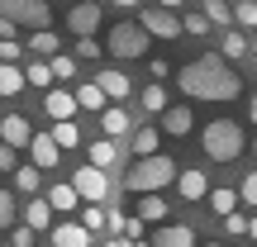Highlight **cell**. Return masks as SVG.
Segmentation results:
<instances>
[{
	"label": "cell",
	"instance_id": "cell-1",
	"mask_svg": "<svg viewBox=\"0 0 257 247\" xmlns=\"http://www.w3.org/2000/svg\"><path fill=\"white\" fill-rule=\"evenodd\" d=\"M176 86H181L186 100H210V105L238 100L243 95V81H238V72L224 62V53H205V57H195V62H186L181 72H176Z\"/></svg>",
	"mask_w": 257,
	"mask_h": 247
},
{
	"label": "cell",
	"instance_id": "cell-2",
	"mask_svg": "<svg viewBox=\"0 0 257 247\" xmlns=\"http://www.w3.org/2000/svg\"><path fill=\"white\" fill-rule=\"evenodd\" d=\"M176 162L167 152H157V157H143V162H134L128 166V176H124V185L134 195H162L167 185H176Z\"/></svg>",
	"mask_w": 257,
	"mask_h": 247
},
{
	"label": "cell",
	"instance_id": "cell-3",
	"mask_svg": "<svg viewBox=\"0 0 257 247\" xmlns=\"http://www.w3.org/2000/svg\"><path fill=\"white\" fill-rule=\"evenodd\" d=\"M200 147L210 162H233V157L248 147V133H243L238 119H210L200 128Z\"/></svg>",
	"mask_w": 257,
	"mask_h": 247
},
{
	"label": "cell",
	"instance_id": "cell-4",
	"mask_svg": "<svg viewBox=\"0 0 257 247\" xmlns=\"http://www.w3.org/2000/svg\"><path fill=\"white\" fill-rule=\"evenodd\" d=\"M105 53L119 57V62H138V57H148V34L138 24H114L110 38H105Z\"/></svg>",
	"mask_w": 257,
	"mask_h": 247
},
{
	"label": "cell",
	"instance_id": "cell-5",
	"mask_svg": "<svg viewBox=\"0 0 257 247\" xmlns=\"http://www.w3.org/2000/svg\"><path fill=\"white\" fill-rule=\"evenodd\" d=\"M72 190L81 195L86 204H105L114 185H110V176H105L100 166H91V162H86V166H76V171H72Z\"/></svg>",
	"mask_w": 257,
	"mask_h": 247
},
{
	"label": "cell",
	"instance_id": "cell-6",
	"mask_svg": "<svg viewBox=\"0 0 257 247\" xmlns=\"http://www.w3.org/2000/svg\"><path fill=\"white\" fill-rule=\"evenodd\" d=\"M138 29H143L148 38H181V34H186L181 15H176V10H162V5L138 10Z\"/></svg>",
	"mask_w": 257,
	"mask_h": 247
},
{
	"label": "cell",
	"instance_id": "cell-7",
	"mask_svg": "<svg viewBox=\"0 0 257 247\" xmlns=\"http://www.w3.org/2000/svg\"><path fill=\"white\" fill-rule=\"evenodd\" d=\"M0 19H10V24H34L48 29V0H0Z\"/></svg>",
	"mask_w": 257,
	"mask_h": 247
},
{
	"label": "cell",
	"instance_id": "cell-8",
	"mask_svg": "<svg viewBox=\"0 0 257 247\" xmlns=\"http://www.w3.org/2000/svg\"><path fill=\"white\" fill-rule=\"evenodd\" d=\"M67 29H72L76 38H91L95 29H100V5H95V0H76L72 15H67Z\"/></svg>",
	"mask_w": 257,
	"mask_h": 247
},
{
	"label": "cell",
	"instance_id": "cell-9",
	"mask_svg": "<svg viewBox=\"0 0 257 247\" xmlns=\"http://www.w3.org/2000/svg\"><path fill=\"white\" fill-rule=\"evenodd\" d=\"M43 110L53 114V124H72L81 105H76V95H72V91H62V86H53V91L43 95Z\"/></svg>",
	"mask_w": 257,
	"mask_h": 247
},
{
	"label": "cell",
	"instance_id": "cell-10",
	"mask_svg": "<svg viewBox=\"0 0 257 247\" xmlns=\"http://www.w3.org/2000/svg\"><path fill=\"white\" fill-rule=\"evenodd\" d=\"M0 143L15 147V152L29 147V143H34V124H29L24 114H5V119H0Z\"/></svg>",
	"mask_w": 257,
	"mask_h": 247
},
{
	"label": "cell",
	"instance_id": "cell-11",
	"mask_svg": "<svg viewBox=\"0 0 257 247\" xmlns=\"http://www.w3.org/2000/svg\"><path fill=\"white\" fill-rule=\"evenodd\" d=\"M29 162H34L38 171H53V166L62 162V147H57L48 133H34V143H29Z\"/></svg>",
	"mask_w": 257,
	"mask_h": 247
},
{
	"label": "cell",
	"instance_id": "cell-12",
	"mask_svg": "<svg viewBox=\"0 0 257 247\" xmlns=\"http://www.w3.org/2000/svg\"><path fill=\"white\" fill-rule=\"evenodd\" d=\"M195 128V110L191 105H167V114H162V133L167 138H186Z\"/></svg>",
	"mask_w": 257,
	"mask_h": 247
},
{
	"label": "cell",
	"instance_id": "cell-13",
	"mask_svg": "<svg viewBox=\"0 0 257 247\" xmlns=\"http://www.w3.org/2000/svg\"><path fill=\"white\" fill-rule=\"evenodd\" d=\"M95 86L105 91V100H128V95H134V86H128V76L119 67H105V72L95 76Z\"/></svg>",
	"mask_w": 257,
	"mask_h": 247
},
{
	"label": "cell",
	"instance_id": "cell-14",
	"mask_svg": "<svg viewBox=\"0 0 257 247\" xmlns=\"http://www.w3.org/2000/svg\"><path fill=\"white\" fill-rule=\"evenodd\" d=\"M148 247H195V228H186V223H162Z\"/></svg>",
	"mask_w": 257,
	"mask_h": 247
},
{
	"label": "cell",
	"instance_id": "cell-15",
	"mask_svg": "<svg viewBox=\"0 0 257 247\" xmlns=\"http://www.w3.org/2000/svg\"><path fill=\"white\" fill-rule=\"evenodd\" d=\"M24 228H34V233L53 228V204H48V195H34V200L24 204Z\"/></svg>",
	"mask_w": 257,
	"mask_h": 247
},
{
	"label": "cell",
	"instance_id": "cell-16",
	"mask_svg": "<svg viewBox=\"0 0 257 247\" xmlns=\"http://www.w3.org/2000/svg\"><path fill=\"white\" fill-rule=\"evenodd\" d=\"M128 128H134V119H128V110H124V105H110V110L100 114V133L110 138V143H114V138H124Z\"/></svg>",
	"mask_w": 257,
	"mask_h": 247
},
{
	"label": "cell",
	"instance_id": "cell-17",
	"mask_svg": "<svg viewBox=\"0 0 257 247\" xmlns=\"http://www.w3.org/2000/svg\"><path fill=\"white\" fill-rule=\"evenodd\" d=\"M176 190H181V200H205V195H210V181H205V171H195V166H191V171H181V176H176Z\"/></svg>",
	"mask_w": 257,
	"mask_h": 247
},
{
	"label": "cell",
	"instance_id": "cell-18",
	"mask_svg": "<svg viewBox=\"0 0 257 247\" xmlns=\"http://www.w3.org/2000/svg\"><path fill=\"white\" fill-rule=\"evenodd\" d=\"M86 162L100 166V171H110V166L119 162V143H110V138H95V143L86 147Z\"/></svg>",
	"mask_w": 257,
	"mask_h": 247
},
{
	"label": "cell",
	"instance_id": "cell-19",
	"mask_svg": "<svg viewBox=\"0 0 257 247\" xmlns=\"http://www.w3.org/2000/svg\"><path fill=\"white\" fill-rule=\"evenodd\" d=\"M48 204H53V214H72V209H81V195L72 190V181H62L48 190Z\"/></svg>",
	"mask_w": 257,
	"mask_h": 247
},
{
	"label": "cell",
	"instance_id": "cell-20",
	"mask_svg": "<svg viewBox=\"0 0 257 247\" xmlns=\"http://www.w3.org/2000/svg\"><path fill=\"white\" fill-rule=\"evenodd\" d=\"M53 247H91V233L81 223H57L53 228Z\"/></svg>",
	"mask_w": 257,
	"mask_h": 247
},
{
	"label": "cell",
	"instance_id": "cell-21",
	"mask_svg": "<svg viewBox=\"0 0 257 247\" xmlns=\"http://www.w3.org/2000/svg\"><path fill=\"white\" fill-rule=\"evenodd\" d=\"M29 53H34V57H48V62H53V57L62 53V38H57L53 29H38V34L29 38Z\"/></svg>",
	"mask_w": 257,
	"mask_h": 247
},
{
	"label": "cell",
	"instance_id": "cell-22",
	"mask_svg": "<svg viewBox=\"0 0 257 247\" xmlns=\"http://www.w3.org/2000/svg\"><path fill=\"white\" fill-rule=\"evenodd\" d=\"M167 214H172V209H167L162 195H138V219H143V223H162Z\"/></svg>",
	"mask_w": 257,
	"mask_h": 247
},
{
	"label": "cell",
	"instance_id": "cell-23",
	"mask_svg": "<svg viewBox=\"0 0 257 247\" xmlns=\"http://www.w3.org/2000/svg\"><path fill=\"white\" fill-rule=\"evenodd\" d=\"M72 95H76V105H81V110H95V114H105V110H110V100H105V91H100L95 81H91V86H76Z\"/></svg>",
	"mask_w": 257,
	"mask_h": 247
},
{
	"label": "cell",
	"instance_id": "cell-24",
	"mask_svg": "<svg viewBox=\"0 0 257 247\" xmlns=\"http://www.w3.org/2000/svg\"><path fill=\"white\" fill-rule=\"evenodd\" d=\"M24 86H38V91H53V67L43 62V57H38V62H24Z\"/></svg>",
	"mask_w": 257,
	"mask_h": 247
},
{
	"label": "cell",
	"instance_id": "cell-25",
	"mask_svg": "<svg viewBox=\"0 0 257 247\" xmlns=\"http://www.w3.org/2000/svg\"><path fill=\"white\" fill-rule=\"evenodd\" d=\"M15 185H19L24 195H43V171H38L34 162H24V166L15 171Z\"/></svg>",
	"mask_w": 257,
	"mask_h": 247
},
{
	"label": "cell",
	"instance_id": "cell-26",
	"mask_svg": "<svg viewBox=\"0 0 257 247\" xmlns=\"http://www.w3.org/2000/svg\"><path fill=\"white\" fill-rule=\"evenodd\" d=\"M19 91H24V67H5V62H0V95L15 100Z\"/></svg>",
	"mask_w": 257,
	"mask_h": 247
},
{
	"label": "cell",
	"instance_id": "cell-27",
	"mask_svg": "<svg viewBox=\"0 0 257 247\" xmlns=\"http://www.w3.org/2000/svg\"><path fill=\"white\" fill-rule=\"evenodd\" d=\"M81 228H86V233L110 228V209H105V204H81Z\"/></svg>",
	"mask_w": 257,
	"mask_h": 247
},
{
	"label": "cell",
	"instance_id": "cell-28",
	"mask_svg": "<svg viewBox=\"0 0 257 247\" xmlns=\"http://www.w3.org/2000/svg\"><path fill=\"white\" fill-rule=\"evenodd\" d=\"M210 209L219 214V219H229V214L238 209V190H229V185H219V190H210Z\"/></svg>",
	"mask_w": 257,
	"mask_h": 247
},
{
	"label": "cell",
	"instance_id": "cell-29",
	"mask_svg": "<svg viewBox=\"0 0 257 247\" xmlns=\"http://www.w3.org/2000/svg\"><path fill=\"white\" fill-rule=\"evenodd\" d=\"M138 100H143V110H148V114H157V119L167 114V91H162V81H153L143 95H138Z\"/></svg>",
	"mask_w": 257,
	"mask_h": 247
},
{
	"label": "cell",
	"instance_id": "cell-30",
	"mask_svg": "<svg viewBox=\"0 0 257 247\" xmlns=\"http://www.w3.org/2000/svg\"><path fill=\"white\" fill-rule=\"evenodd\" d=\"M134 152H138V162H143V157H157V128L153 124L134 128Z\"/></svg>",
	"mask_w": 257,
	"mask_h": 247
},
{
	"label": "cell",
	"instance_id": "cell-31",
	"mask_svg": "<svg viewBox=\"0 0 257 247\" xmlns=\"http://www.w3.org/2000/svg\"><path fill=\"white\" fill-rule=\"evenodd\" d=\"M200 15L210 19V24H233V5H229V0H205Z\"/></svg>",
	"mask_w": 257,
	"mask_h": 247
},
{
	"label": "cell",
	"instance_id": "cell-32",
	"mask_svg": "<svg viewBox=\"0 0 257 247\" xmlns=\"http://www.w3.org/2000/svg\"><path fill=\"white\" fill-rule=\"evenodd\" d=\"M252 53V38H243L238 29H229L224 34V57H248Z\"/></svg>",
	"mask_w": 257,
	"mask_h": 247
},
{
	"label": "cell",
	"instance_id": "cell-33",
	"mask_svg": "<svg viewBox=\"0 0 257 247\" xmlns=\"http://www.w3.org/2000/svg\"><path fill=\"white\" fill-rule=\"evenodd\" d=\"M48 138H53L57 147H81V128H76V124H53Z\"/></svg>",
	"mask_w": 257,
	"mask_h": 247
},
{
	"label": "cell",
	"instance_id": "cell-34",
	"mask_svg": "<svg viewBox=\"0 0 257 247\" xmlns=\"http://www.w3.org/2000/svg\"><path fill=\"white\" fill-rule=\"evenodd\" d=\"M233 24H243V29L257 34V0H238V5H233Z\"/></svg>",
	"mask_w": 257,
	"mask_h": 247
},
{
	"label": "cell",
	"instance_id": "cell-35",
	"mask_svg": "<svg viewBox=\"0 0 257 247\" xmlns=\"http://www.w3.org/2000/svg\"><path fill=\"white\" fill-rule=\"evenodd\" d=\"M48 67H53V81H72L76 76V57H67V53H57Z\"/></svg>",
	"mask_w": 257,
	"mask_h": 247
},
{
	"label": "cell",
	"instance_id": "cell-36",
	"mask_svg": "<svg viewBox=\"0 0 257 247\" xmlns=\"http://www.w3.org/2000/svg\"><path fill=\"white\" fill-rule=\"evenodd\" d=\"M15 219H19L15 195H10V190H0V228H15Z\"/></svg>",
	"mask_w": 257,
	"mask_h": 247
},
{
	"label": "cell",
	"instance_id": "cell-37",
	"mask_svg": "<svg viewBox=\"0 0 257 247\" xmlns=\"http://www.w3.org/2000/svg\"><path fill=\"white\" fill-rule=\"evenodd\" d=\"M105 48L95 43V38H76V62H100Z\"/></svg>",
	"mask_w": 257,
	"mask_h": 247
},
{
	"label": "cell",
	"instance_id": "cell-38",
	"mask_svg": "<svg viewBox=\"0 0 257 247\" xmlns=\"http://www.w3.org/2000/svg\"><path fill=\"white\" fill-rule=\"evenodd\" d=\"M34 242H38L34 228H24V223H15V228H10V247H34Z\"/></svg>",
	"mask_w": 257,
	"mask_h": 247
},
{
	"label": "cell",
	"instance_id": "cell-39",
	"mask_svg": "<svg viewBox=\"0 0 257 247\" xmlns=\"http://www.w3.org/2000/svg\"><path fill=\"white\" fill-rule=\"evenodd\" d=\"M238 200L257 209V171H248V176H243V185H238Z\"/></svg>",
	"mask_w": 257,
	"mask_h": 247
},
{
	"label": "cell",
	"instance_id": "cell-40",
	"mask_svg": "<svg viewBox=\"0 0 257 247\" xmlns=\"http://www.w3.org/2000/svg\"><path fill=\"white\" fill-rule=\"evenodd\" d=\"M224 233L229 238H248V214H229L224 219Z\"/></svg>",
	"mask_w": 257,
	"mask_h": 247
},
{
	"label": "cell",
	"instance_id": "cell-41",
	"mask_svg": "<svg viewBox=\"0 0 257 247\" xmlns=\"http://www.w3.org/2000/svg\"><path fill=\"white\" fill-rule=\"evenodd\" d=\"M181 24H186V34H195V38H200V34H210V19H205L200 10H195V15H186Z\"/></svg>",
	"mask_w": 257,
	"mask_h": 247
},
{
	"label": "cell",
	"instance_id": "cell-42",
	"mask_svg": "<svg viewBox=\"0 0 257 247\" xmlns=\"http://www.w3.org/2000/svg\"><path fill=\"white\" fill-rule=\"evenodd\" d=\"M0 171H10V176L19 171V152H15V147H5V143H0Z\"/></svg>",
	"mask_w": 257,
	"mask_h": 247
},
{
	"label": "cell",
	"instance_id": "cell-43",
	"mask_svg": "<svg viewBox=\"0 0 257 247\" xmlns=\"http://www.w3.org/2000/svg\"><path fill=\"white\" fill-rule=\"evenodd\" d=\"M19 57H24V48H19V43H0V62H5V67H15Z\"/></svg>",
	"mask_w": 257,
	"mask_h": 247
},
{
	"label": "cell",
	"instance_id": "cell-44",
	"mask_svg": "<svg viewBox=\"0 0 257 247\" xmlns=\"http://www.w3.org/2000/svg\"><path fill=\"white\" fill-rule=\"evenodd\" d=\"M124 238H128V242L143 238V219H138V214H134V219H124Z\"/></svg>",
	"mask_w": 257,
	"mask_h": 247
},
{
	"label": "cell",
	"instance_id": "cell-45",
	"mask_svg": "<svg viewBox=\"0 0 257 247\" xmlns=\"http://www.w3.org/2000/svg\"><path fill=\"white\" fill-rule=\"evenodd\" d=\"M15 29H19V24H10V19H0V43H15Z\"/></svg>",
	"mask_w": 257,
	"mask_h": 247
},
{
	"label": "cell",
	"instance_id": "cell-46",
	"mask_svg": "<svg viewBox=\"0 0 257 247\" xmlns=\"http://www.w3.org/2000/svg\"><path fill=\"white\" fill-rule=\"evenodd\" d=\"M248 119H252V124H257V91H252V95H248Z\"/></svg>",
	"mask_w": 257,
	"mask_h": 247
},
{
	"label": "cell",
	"instance_id": "cell-47",
	"mask_svg": "<svg viewBox=\"0 0 257 247\" xmlns=\"http://www.w3.org/2000/svg\"><path fill=\"white\" fill-rule=\"evenodd\" d=\"M143 0H114V10H138Z\"/></svg>",
	"mask_w": 257,
	"mask_h": 247
},
{
	"label": "cell",
	"instance_id": "cell-48",
	"mask_svg": "<svg viewBox=\"0 0 257 247\" xmlns=\"http://www.w3.org/2000/svg\"><path fill=\"white\" fill-rule=\"evenodd\" d=\"M248 242L257 247V219H248Z\"/></svg>",
	"mask_w": 257,
	"mask_h": 247
},
{
	"label": "cell",
	"instance_id": "cell-49",
	"mask_svg": "<svg viewBox=\"0 0 257 247\" xmlns=\"http://www.w3.org/2000/svg\"><path fill=\"white\" fill-rule=\"evenodd\" d=\"M105 247H134V242H128V238H110V242H105Z\"/></svg>",
	"mask_w": 257,
	"mask_h": 247
},
{
	"label": "cell",
	"instance_id": "cell-50",
	"mask_svg": "<svg viewBox=\"0 0 257 247\" xmlns=\"http://www.w3.org/2000/svg\"><path fill=\"white\" fill-rule=\"evenodd\" d=\"M157 5H162V10H176V5H181V0H157Z\"/></svg>",
	"mask_w": 257,
	"mask_h": 247
},
{
	"label": "cell",
	"instance_id": "cell-51",
	"mask_svg": "<svg viewBox=\"0 0 257 247\" xmlns=\"http://www.w3.org/2000/svg\"><path fill=\"white\" fill-rule=\"evenodd\" d=\"M205 247H229V242H205Z\"/></svg>",
	"mask_w": 257,
	"mask_h": 247
},
{
	"label": "cell",
	"instance_id": "cell-52",
	"mask_svg": "<svg viewBox=\"0 0 257 247\" xmlns=\"http://www.w3.org/2000/svg\"><path fill=\"white\" fill-rule=\"evenodd\" d=\"M252 57H257V34H252Z\"/></svg>",
	"mask_w": 257,
	"mask_h": 247
},
{
	"label": "cell",
	"instance_id": "cell-53",
	"mask_svg": "<svg viewBox=\"0 0 257 247\" xmlns=\"http://www.w3.org/2000/svg\"><path fill=\"white\" fill-rule=\"evenodd\" d=\"M57 5H76V0H57Z\"/></svg>",
	"mask_w": 257,
	"mask_h": 247
},
{
	"label": "cell",
	"instance_id": "cell-54",
	"mask_svg": "<svg viewBox=\"0 0 257 247\" xmlns=\"http://www.w3.org/2000/svg\"><path fill=\"white\" fill-rule=\"evenodd\" d=\"M252 152H257V138H252Z\"/></svg>",
	"mask_w": 257,
	"mask_h": 247
},
{
	"label": "cell",
	"instance_id": "cell-55",
	"mask_svg": "<svg viewBox=\"0 0 257 247\" xmlns=\"http://www.w3.org/2000/svg\"><path fill=\"white\" fill-rule=\"evenodd\" d=\"M243 247H252V242H243Z\"/></svg>",
	"mask_w": 257,
	"mask_h": 247
}]
</instances>
